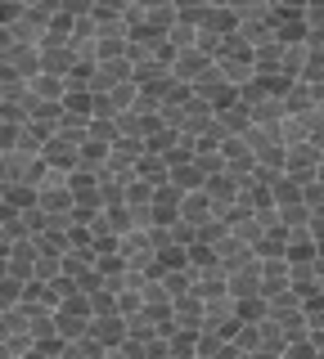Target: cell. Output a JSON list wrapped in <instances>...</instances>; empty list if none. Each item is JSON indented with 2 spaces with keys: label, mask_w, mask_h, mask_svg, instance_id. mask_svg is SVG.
<instances>
[{
  "label": "cell",
  "mask_w": 324,
  "mask_h": 359,
  "mask_svg": "<svg viewBox=\"0 0 324 359\" xmlns=\"http://www.w3.org/2000/svg\"><path fill=\"white\" fill-rule=\"evenodd\" d=\"M46 157L37 149H5V180H23V184H41L46 180Z\"/></svg>",
  "instance_id": "cell-1"
},
{
  "label": "cell",
  "mask_w": 324,
  "mask_h": 359,
  "mask_svg": "<svg viewBox=\"0 0 324 359\" xmlns=\"http://www.w3.org/2000/svg\"><path fill=\"white\" fill-rule=\"evenodd\" d=\"M320 162H324V149L316 140H302V144H288V162H284V171L288 175H297L302 184L306 180H316L320 175Z\"/></svg>",
  "instance_id": "cell-2"
},
{
  "label": "cell",
  "mask_w": 324,
  "mask_h": 359,
  "mask_svg": "<svg viewBox=\"0 0 324 359\" xmlns=\"http://www.w3.org/2000/svg\"><path fill=\"white\" fill-rule=\"evenodd\" d=\"M212 67H216V59H212L207 50H198V45H189V50H176V59H171V72L181 76V81L194 86L198 76H207Z\"/></svg>",
  "instance_id": "cell-3"
},
{
  "label": "cell",
  "mask_w": 324,
  "mask_h": 359,
  "mask_svg": "<svg viewBox=\"0 0 324 359\" xmlns=\"http://www.w3.org/2000/svg\"><path fill=\"white\" fill-rule=\"evenodd\" d=\"M5 67H14V72H23L27 81L46 67V54H41V45H27V41H9L5 45Z\"/></svg>",
  "instance_id": "cell-4"
},
{
  "label": "cell",
  "mask_w": 324,
  "mask_h": 359,
  "mask_svg": "<svg viewBox=\"0 0 324 359\" xmlns=\"http://www.w3.org/2000/svg\"><path fill=\"white\" fill-rule=\"evenodd\" d=\"M41 157H46V166H54V171H77V166H82V144L63 140V135H50Z\"/></svg>",
  "instance_id": "cell-5"
},
{
  "label": "cell",
  "mask_w": 324,
  "mask_h": 359,
  "mask_svg": "<svg viewBox=\"0 0 324 359\" xmlns=\"http://www.w3.org/2000/svg\"><path fill=\"white\" fill-rule=\"evenodd\" d=\"M252 252H257V247H252L248 238H243L239 229H230V233H221V238H216V261L226 265V269H234V265H248V261H257Z\"/></svg>",
  "instance_id": "cell-6"
},
{
  "label": "cell",
  "mask_w": 324,
  "mask_h": 359,
  "mask_svg": "<svg viewBox=\"0 0 324 359\" xmlns=\"http://www.w3.org/2000/svg\"><path fill=\"white\" fill-rule=\"evenodd\" d=\"M91 328H95V337H99V341L108 346V355H113L117 346L131 337V319H127L122 310H117V314H95V323H91Z\"/></svg>",
  "instance_id": "cell-7"
},
{
  "label": "cell",
  "mask_w": 324,
  "mask_h": 359,
  "mask_svg": "<svg viewBox=\"0 0 324 359\" xmlns=\"http://www.w3.org/2000/svg\"><path fill=\"white\" fill-rule=\"evenodd\" d=\"M293 287V261L288 256H261V292H284Z\"/></svg>",
  "instance_id": "cell-8"
},
{
  "label": "cell",
  "mask_w": 324,
  "mask_h": 359,
  "mask_svg": "<svg viewBox=\"0 0 324 359\" xmlns=\"http://www.w3.org/2000/svg\"><path fill=\"white\" fill-rule=\"evenodd\" d=\"M212 216H216V202H212L207 189H189V194L181 198V220H189L194 229H198L203 220H212Z\"/></svg>",
  "instance_id": "cell-9"
},
{
  "label": "cell",
  "mask_w": 324,
  "mask_h": 359,
  "mask_svg": "<svg viewBox=\"0 0 324 359\" xmlns=\"http://www.w3.org/2000/svg\"><path fill=\"white\" fill-rule=\"evenodd\" d=\"M252 292H261V256L230 269V297H252Z\"/></svg>",
  "instance_id": "cell-10"
},
{
  "label": "cell",
  "mask_w": 324,
  "mask_h": 359,
  "mask_svg": "<svg viewBox=\"0 0 324 359\" xmlns=\"http://www.w3.org/2000/svg\"><path fill=\"white\" fill-rule=\"evenodd\" d=\"M5 207H14V211H32V207H41L37 184H23V180H5Z\"/></svg>",
  "instance_id": "cell-11"
},
{
  "label": "cell",
  "mask_w": 324,
  "mask_h": 359,
  "mask_svg": "<svg viewBox=\"0 0 324 359\" xmlns=\"http://www.w3.org/2000/svg\"><path fill=\"white\" fill-rule=\"evenodd\" d=\"M99 355H108V346L95 337V328H91V332H82V337H72V341H68V359H99Z\"/></svg>",
  "instance_id": "cell-12"
},
{
  "label": "cell",
  "mask_w": 324,
  "mask_h": 359,
  "mask_svg": "<svg viewBox=\"0 0 324 359\" xmlns=\"http://www.w3.org/2000/svg\"><path fill=\"white\" fill-rule=\"evenodd\" d=\"M302 81H324V50L311 45L306 50V63H302Z\"/></svg>",
  "instance_id": "cell-13"
},
{
  "label": "cell",
  "mask_w": 324,
  "mask_h": 359,
  "mask_svg": "<svg viewBox=\"0 0 324 359\" xmlns=\"http://www.w3.org/2000/svg\"><path fill=\"white\" fill-rule=\"evenodd\" d=\"M117 310L127 314V319H136V314L144 310V292H140V287H122V292H117Z\"/></svg>",
  "instance_id": "cell-14"
},
{
  "label": "cell",
  "mask_w": 324,
  "mask_h": 359,
  "mask_svg": "<svg viewBox=\"0 0 324 359\" xmlns=\"http://www.w3.org/2000/svg\"><path fill=\"white\" fill-rule=\"evenodd\" d=\"M302 198L311 202V211H320V207H324V180H320V175L306 180V194H302Z\"/></svg>",
  "instance_id": "cell-15"
},
{
  "label": "cell",
  "mask_w": 324,
  "mask_h": 359,
  "mask_svg": "<svg viewBox=\"0 0 324 359\" xmlns=\"http://www.w3.org/2000/svg\"><path fill=\"white\" fill-rule=\"evenodd\" d=\"M95 5H99V0H63V9L77 14V18H82V14H95Z\"/></svg>",
  "instance_id": "cell-16"
}]
</instances>
